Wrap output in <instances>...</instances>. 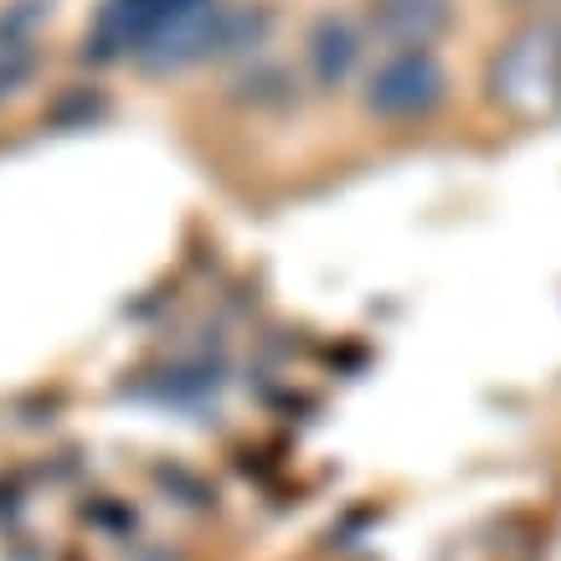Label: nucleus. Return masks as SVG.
Listing matches in <instances>:
<instances>
[{"label": "nucleus", "instance_id": "nucleus-1", "mask_svg": "<svg viewBox=\"0 0 561 561\" xmlns=\"http://www.w3.org/2000/svg\"><path fill=\"white\" fill-rule=\"evenodd\" d=\"M490 93L511 114H551L561 108V16L530 21L490 62Z\"/></svg>", "mask_w": 561, "mask_h": 561}, {"label": "nucleus", "instance_id": "nucleus-2", "mask_svg": "<svg viewBox=\"0 0 561 561\" xmlns=\"http://www.w3.org/2000/svg\"><path fill=\"white\" fill-rule=\"evenodd\" d=\"M443 93L448 72L427 47H391L366 83V103L381 119H423L443 103Z\"/></svg>", "mask_w": 561, "mask_h": 561}, {"label": "nucleus", "instance_id": "nucleus-3", "mask_svg": "<svg viewBox=\"0 0 561 561\" xmlns=\"http://www.w3.org/2000/svg\"><path fill=\"white\" fill-rule=\"evenodd\" d=\"M202 0H103L93 21V51L99 57H139Z\"/></svg>", "mask_w": 561, "mask_h": 561}, {"label": "nucleus", "instance_id": "nucleus-4", "mask_svg": "<svg viewBox=\"0 0 561 561\" xmlns=\"http://www.w3.org/2000/svg\"><path fill=\"white\" fill-rule=\"evenodd\" d=\"M371 26L391 47H427L448 26V0H381Z\"/></svg>", "mask_w": 561, "mask_h": 561}, {"label": "nucleus", "instance_id": "nucleus-5", "mask_svg": "<svg viewBox=\"0 0 561 561\" xmlns=\"http://www.w3.org/2000/svg\"><path fill=\"white\" fill-rule=\"evenodd\" d=\"M356 57H360V36L351 21L324 16L309 32V72H314L320 88H341L351 78V68H356Z\"/></svg>", "mask_w": 561, "mask_h": 561}]
</instances>
